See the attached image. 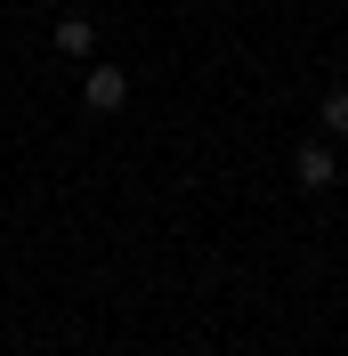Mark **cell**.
<instances>
[{"label":"cell","instance_id":"1","mask_svg":"<svg viewBox=\"0 0 348 356\" xmlns=\"http://www.w3.org/2000/svg\"><path fill=\"white\" fill-rule=\"evenodd\" d=\"M81 106H89V113H122V106H130V73H122V65H89Z\"/></svg>","mask_w":348,"mask_h":356},{"label":"cell","instance_id":"2","mask_svg":"<svg viewBox=\"0 0 348 356\" xmlns=\"http://www.w3.org/2000/svg\"><path fill=\"white\" fill-rule=\"evenodd\" d=\"M332 170H340V162H332V154H324V138H308L300 154H292V178H300L308 195H316V186H332Z\"/></svg>","mask_w":348,"mask_h":356},{"label":"cell","instance_id":"3","mask_svg":"<svg viewBox=\"0 0 348 356\" xmlns=\"http://www.w3.org/2000/svg\"><path fill=\"white\" fill-rule=\"evenodd\" d=\"M49 41H57V57H89V49H97V24H89V17H65Z\"/></svg>","mask_w":348,"mask_h":356},{"label":"cell","instance_id":"4","mask_svg":"<svg viewBox=\"0 0 348 356\" xmlns=\"http://www.w3.org/2000/svg\"><path fill=\"white\" fill-rule=\"evenodd\" d=\"M324 130L348 138V89H324Z\"/></svg>","mask_w":348,"mask_h":356}]
</instances>
